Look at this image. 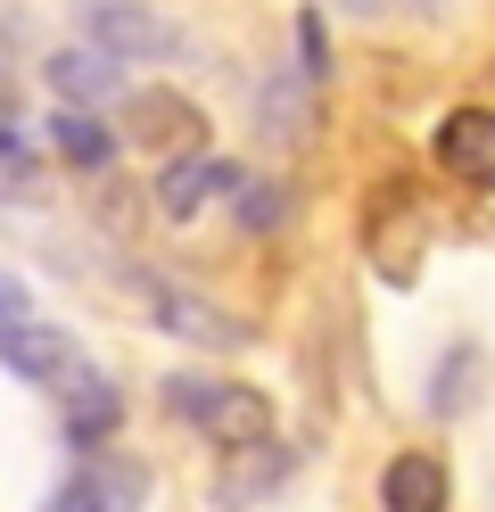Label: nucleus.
Returning <instances> with one entry per match:
<instances>
[{
	"instance_id": "nucleus-1",
	"label": "nucleus",
	"mask_w": 495,
	"mask_h": 512,
	"mask_svg": "<svg viewBox=\"0 0 495 512\" xmlns=\"http://www.w3.org/2000/svg\"><path fill=\"white\" fill-rule=\"evenodd\" d=\"M363 256L388 290H413L421 281V256H429V223H421V199L413 182H380L363 199Z\"/></svg>"
},
{
	"instance_id": "nucleus-2",
	"label": "nucleus",
	"mask_w": 495,
	"mask_h": 512,
	"mask_svg": "<svg viewBox=\"0 0 495 512\" xmlns=\"http://www.w3.org/2000/svg\"><path fill=\"white\" fill-rule=\"evenodd\" d=\"M116 124H124V141H132V149H149V157H157V166H165V157L207 149V108L182 100L174 83H141V91H124Z\"/></svg>"
},
{
	"instance_id": "nucleus-3",
	"label": "nucleus",
	"mask_w": 495,
	"mask_h": 512,
	"mask_svg": "<svg viewBox=\"0 0 495 512\" xmlns=\"http://www.w3.org/2000/svg\"><path fill=\"white\" fill-rule=\"evenodd\" d=\"M141 306H149V323L165 331V339H182V347H248V323L240 314H223L215 298H198L190 281H174V273H141Z\"/></svg>"
},
{
	"instance_id": "nucleus-4",
	"label": "nucleus",
	"mask_w": 495,
	"mask_h": 512,
	"mask_svg": "<svg viewBox=\"0 0 495 512\" xmlns=\"http://www.w3.org/2000/svg\"><path fill=\"white\" fill-rule=\"evenodd\" d=\"M83 34L99 58H174L182 34H174V17H157L149 0H99V9L83 17Z\"/></svg>"
},
{
	"instance_id": "nucleus-5",
	"label": "nucleus",
	"mask_w": 495,
	"mask_h": 512,
	"mask_svg": "<svg viewBox=\"0 0 495 512\" xmlns=\"http://www.w3.org/2000/svg\"><path fill=\"white\" fill-rule=\"evenodd\" d=\"M0 364H9L17 380H33V389L58 397L66 380L83 372V347L66 339L58 323H33V314H25V323H0Z\"/></svg>"
},
{
	"instance_id": "nucleus-6",
	"label": "nucleus",
	"mask_w": 495,
	"mask_h": 512,
	"mask_svg": "<svg viewBox=\"0 0 495 512\" xmlns=\"http://www.w3.org/2000/svg\"><path fill=\"white\" fill-rule=\"evenodd\" d=\"M231 182H240V166H231V157H215V149L165 157V166H157V215H165V223H190L198 207H215Z\"/></svg>"
},
{
	"instance_id": "nucleus-7",
	"label": "nucleus",
	"mask_w": 495,
	"mask_h": 512,
	"mask_svg": "<svg viewBox=\"0 0 495 512\" xmlns=\"http://www.w3.org/2000/svg\"><path fill=\"white\" fill-rule=\"evenodd\" d=\"M429 149L462 190H495V108H454Z\"/></svg>"
},
{
	"instance_id": "nucleus-8",
	"label": "nucleus",
	"mask_w": 495,
	"mask_h": 512,
	"mask_svg": "<svg viewBox=\"0 0 495 512\" xmlns=\"http://www.w3.org/2000/svg\"><path fill=\"white\" fill-rule=\"evenodd\" d=\"M141 504H149V471L141 463H83L58 488L50 512H141Z\"/></svg>"
},
{
	"instance_id": "nucleus-9",
	"label": "nucleus",
	"mask_w": 495,
	"mask_h": 512,
	"mask_svg": "<svg viewBox=\"0 0 495 512\" xmlns=\"http://www.w3.org/2000/svg\"><path fill=\"white\" fill-rule=\"evenodd\" d=\"M58 405H66V438H75V446H108V438H116V422H124L116 380H108V372H91V364L58 389Z\"/></svg>"
},
{
	"instance_id": "nucleus-10",
	"label": "nucleus",
	"mask_w": 495,
	"mask_h": 512,
	"mask_svg": "<svg viewBox=\"0 0 495 512\" xmlns=\"http://www.w3.org/2000/svg\"><path fill=\"white\" fill-rule=\"evenodd\" d=\"M207 430L223 455H240V446H264L273 438V405H264V389H240V380H215V405H207Z\"/></svg>"
},
{
	"instance_id": "nucleus-11",
	"label": "nucleus",
	"mask_w": 495,
	"mask_h": 512,
	"mask_svg": "<svg viewBox=\"0 0 495 512\" xmlns=\"http://www.w3.org/2000/svg\"><path fill=\"white\" fill-rule=\"evenodd\" d=\"M380 512H446V463L405 446V455H388L380 471Z\"/></svg>"
},
{
	"instance_id": "nucleus-12",
	"label": "nucleus",
	"mask_w": 495,
	"mask_h": 512,
	"mask_svg": "<svg viewBox=\"0 0 495 512\" xmlns=\"http://www.w3.org/2000/svg\"><path fill=\"white\" fill-rule=\"evenodd\" d=\"M42 83L58 91L66 108H99V100H116V58H99V50H50Z\"/></svg>"
},
{
	"instance_id": "nucleus-13",
	"label": "nucleus",
	"mask_w": 495,
	"mask_h": 512,
	"mask_svg": "<svg viewBox=\"0 0 495 512\" xmlns=\"http://www.w3.org/2000/svg\"><path fill=\"white\" fill-rule=\"evenodd\" d=\"M256 124H264V141H281V149L314 141V83L306 75H273L264 100H256Z\"/></svg>"
},
{
	"instance_id": "nucleus-14",
	"label": "nucleus",
	"mask_w": 495,
	"mask_h": 512,
	"mask_svg": "<svg viewBox=\"0 0 495 512\" xmlns=\"http://www.w3.org/2000/svg\"><path fill=\"white\" fill-rule=\"evenodd\" d=\"M50 149H58L75 174H108V166H116V133H108L91 108H58V116H50Z\"/></svg>"
},
{
	"instance_id": "nucleus-15",
	"label": "nucleus",
	"mask_w": 495,
	"mask_h": 512,
	"mask_svg": "<svg viewBox=\"0 0 495 512\" xmlns=\"http://www.w3.org/2000/svg\"><path fill=\"white\" fill-rule=\"evenodd\" d=\"M289 488V446H240V455H231V479H223V504L240 512V504H264V496H281Z\"/></svg>"
},
{
	"instance_id": "nucleus-16",
	"label": "nucleus",
	"mask_w": 495,
	"mask_h": 512,
	"mask_svg": "<svg viewBox=\"0 0 495 512\" xmlns=\"http://www.w3.org/2000/svg\"><path fill=\"white\" fill-rule=\"evenodd\" d=\"M471 389H479V347H446V364H438V380H429V413H454L471 405Z\"/></svg>"
},
{
	"instance_id": "nucleus-17",
	"label": "nucleus",
	"mask_w": 495,
	"mask_h": 512,
	"mask_svg": "<svg viewBox=\"0 0 495 512\" xmlns=\"http://www.w3.org/2000/svg\"><path fill=\"white\" fill-rule=\"evenodd\" d=\"M231 207H240V232H256V240H264V232H281V223H289V190H281V182H248V174H240V182H231Z\"/></svg>"
},
{
	"instance_id": "nucleus-18",
	"label": "nucleus",
	"mask_w": 495,
	"mask_h": 512,
	"mask_svg": "<svg viewBox=\"0 0 495 512\" xmlns=\"http://www.w3.org/2000/svg\"><path fill=\"white\" fill-rule=\"evenodd\" d=\"M0 199H42V157L25 149V124H0Z\"/></svg>"
},
{
	"instance_id": "nucleus-19",
	"label": "nucleus",
	"mask_w": 495,
	"mask_h": 512,
	"mask_svg": "<svg viewBox=\"0 0 495 512\" xmlns=\"http://www.w3.org/2000/svg\"><path fill=\"white\" fill-rule=\"evenodd\" d=\"M157 397H165V413H174V422L198 430V422H207V405H215V380H207V372H174Z\"/></svg>"
},
{
	"instance_id": "nucleus-20",
	"label": "nucleus",
	"mask_w": 495,
	"mask_h": 512,
	"mask_svg": "<svg viewBox=\"0 0 495 512\" xmlns=\"http://www.w3.org/2000/svg\"><path fill=\"white\" fill-rule=\"evenodd\" d=\"M297 67H306V83H314V91L330 83V25H322V9L297 17Z\"/></svg>"
},
{
	"instance_id": "nucleus-21",
	"label": "nucleus",
	"mask_w": 495,
	"mask_h": 512,
	"mask_svg": "<svg viewBox=\"0 0 495 512\" xmlns=\"http://www.w3.org/2000/svg\"><path fill=\"white\" fill-rule=\"evenodd\" d=\"M25 314H33V306H25V281L0 273V323H25Z\"/></svg>"
},
{
	"instance_id": "nucleus-22",
	"label": "nucleus",
	"mask_w": 495,
	"mask_h": 512,
	"mask_svg": "<svg viewBox=\"0 0 495 512\" xmlns=\"http://www.w3.org/2000/svg\"><path fill=\"white\" fill-rule=\"evenodd\" d=\"M17 116H25V100H17V75L0 67V124H17Z\"/></svg>"
}]
</instances>
